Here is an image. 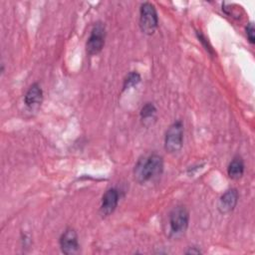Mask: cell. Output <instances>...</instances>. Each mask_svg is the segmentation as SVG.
Masks as SVG:
<instances>
[{"label":"cell","mask_w":255,"mask_h":255,"mask_svg":"<svg viewBox=\"0 0 255 255\" xmlns=\"http://www.w3.org/2000/svg\"><path fill=\"white\" fill-rule=\"evenodd\" d=\"M141 78H140V75L137 73V72H130L127 75V77L125 78L124 80V84H123V91L127 90V89H129V88H132L134 86H136L139 82H140Z\"/></svg>","instance_id":"cell-12"},{"label":"cell","mask_w":255,"mask_h":255,"mask_svg":"<svg viewBox=\"0 0 255 255\" xmlns=\"http://www.w3.org/2000/svg\"><path fill=\"white\" fill-rule=\"evenodd\" d=\"M163 158L161 155L152 152L138 158L133 168V178L138 183H145L162 173Z\"/></svg>","instance_id":"cell-1"},{"label":"cell","mask_w":255,"mask_h":255,"mask_svg":"<svg viewBox=\"0 0 255 255\" xmlns=\"http://www.w3.org/2000/svg\"><path fill=\"white\" fill-rule=\"evenodd\" d=\"M43 101V90L38 83L30 86L24 96V103L28 108H34L41 105Z\"/></svg>","instance_id":"cell-9"},{"label":"cell","mask_w":255,"mask_h":255,"mask_svg":"<svg viewBox=\"0 0 255 255\" xmlns=\"http://www.w3.org/2000/svg\"><path fill=\"white\" fill-rule=\"evenodd\" d=\"M196 35H197L198 40L203 44V46H204L205 50H206L210 55H214L213 49H212V48H211V46L209 45V43H208V41L206 40V38L204 37V35H203L202 33H199V32H196Z\"/></svg>","instance_id":"cell-14"},{"label":"cell","mask_w":255,"mask_h":255,"mask_svg":"<svg viewBox=\"0 0 255 255\" xmlns=\"http://www.w3.org/2000/svg\"><path fill=\"white\" fill-rule=\"evenodd\" d=\"M158 26V16L154 5L150 2H143L139 7V28L147 36L154 34Z\"/></svg>","instance_id":"cell-3"},{"label":"cell","mask_w":255,"mask_h":255,"mask_svg":"<svg viewBox=\"0 0 255 255\" xmlns=\"http://www.w3.org/2000/svg\"><path fill=\"white\" fill-rule=\"evenodd\" d=\"M60 248L64 254L70 255L75 254L79 250V241H78V234L75 229L68 227L62 233L60 240Z\"/></svg>","instance_id":"cell-6"},{"label":"cell","mask_w":255,"mask_h":255,"mask_svg":"<svg viewBox=\"0 0 255 255\" xmlns=\"http://www.w3.org/2000/svg\"><path fill=\"white\" fill-rule=\"evenodd\" d=\"M183 142V123L180 120L172 123L166 129L164 135V149L169 153L181 149Z\"/></svg>","instance_id":"cell-4"},{"label":"cell","mask_w":255,"mask_h":255,"mask_svg":"<svg viewBox=\"0 0 255 255\" xmlns=\"http://www.w3.org/2000/svg\"><path fill=\"white\" fill-rule=\"evenodd\" d=\"M201 253H202V251L199 248L195 247V246L189 247L188 250L185 251V254H201Z\"/></svg>","instance_id":"cell-15"},{"label":"cell","mask_w":255,"mask_h":255,"mask_svg":"<svg viewBox=\"0 0 255 255\" xmlns=\"http://www.w3.org/2000/svg\"><path fill=\"white\" fill-rule=\"evenodd\" d=\"M254 25L252 22L248 23L247 26L245 27V32H246V36L248 41L250 42V44H254L255 43V36H254Z\"/></svg>","instance_id":"cell-13"},{"label":"cell","mask_w":255,"mask_h":255,"mask_svg":"<svg viewBox=\"0 0 255 255\" xmlns=\"http://www.w3.org/2000/svg\"><path fill=\"white\" fill-rule=\"evenodd\" d=\"M119 199H120V194L116 188L112 187L107 189L101 201V206H100L101 215L104 217L111 215L116 210L119 203Z\"/></svg>","instance_id":"cell-7"},{"label":"cell","mask_w":255,"mask_h":255,"mask_svg":"<svg viewBox=\"0 0 255 255\" xmlns=\"http://www.w3.org/2000/svg\"><path fill=\"white\" fill-rule=\"evenodd\" d=\"M239 193L236 188H230L226 190L220 197L217 203V208L220 213L227 214L234 210L237 205Z\"/></svg>","instance_id":"cell-8"},{"label":"cell","mask_w":255,"mask_h":255,"mask_svg":"<svg viewBox=\"0 0 255 255\" xmlns=\"http://www.w3.org/2000/svg\"><path fill=\"white\" fill-rule=\"evenodd\" d=\"M155 115H156V108L152 103H145L139 113V117L140 120L143 123L146 122H151V120L155 119Z\"/></svg>","instance_id":"cell-11"},{"label":"cell","mask_w":255,"mask_h":255,"mask_svg":"<svg viewBox=\"0 0 255 255\" xmlns=\"http://www.w3.org/2000/svg\"><path fill=\"white\" fill-rule=\"evenodd\" d=\"M106 40V27L102 22H97L91 30L90 36L86 43V51L90 56L99 54L104 46Z\"/></svg>","instance_id":"cell-5"},{"label":"cell","mask_w":255,"mask_h":255,"mask_svg":"<svg viewBox=\"0 0 255 255\" xmlns=\"http://www.w3.org/2000/svg\"><path fill=\"white\" fill-rule=\"evenodd\" d=\"M244 169H245V165L242 157L239 155H236L231 159V161L227 166V174L231 179L237 180L242 177L244 173Z\"/></svg>","instance_id":"cell-10"},{"label":"cell","mask_w":255,"mask_h":255,"mask_svg":"<svg viewBox=\"0 0 255 255\" xmlns=\"http://www.w3.org/2000/svg\"><path fill=\"white\" fill-rule=\"evenodd\" d=\"M189 224V212L183 205L174 206L168 214V236L172 239L182 237Z\"/></svg>","instance_id":"cell-2"}]
</instances>
